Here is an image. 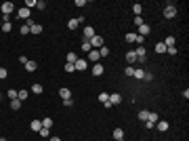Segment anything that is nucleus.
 <instances>
[{
	"instance_id": "24",
	"label": "nucleus",
	"mask_w": 189,
	"mask_h": 141,
	"mask_svg": "<svg viewBox=\"0 0 189 141\" xmlns=\"http://www.w3.org/2000/svg\"><path fill=\"white\" fill-rule=\"evenodd\" d=\"M42 126H44V128H51V126H53V118H51V116H46V118L42 120Z\"/></svg>"
},
{
	"instance_id": "35",
	"label": "nucleus",
	"mask_w": 189,
	"mask_h": 141,
	"mask_svg": "<svg viewBox=\"0 0 189 141\" xmlns=\"http://www.w3.org/2000/svg\"><path fill=\"white\" fill-rule=\"evenodd\" d=\"M11 30H13V25H11V21H8V23H2V32H4V34H8Z\"/></svg>"
},
{
	"instance_id": "19",
	"label": "nucleus",
	"mask_w": 189,
	"mask_h": 141,
	"mask_svg": "<svg viewBox=\"0 0 189 141\" xmlns=\"http://www.w3.org/2000/svg\"><path fill=\"white\" fill-rule=\"evenodd\" d=\"M30 25H32V19H28L21 25V34H23V36H25V34H30Z\"/></svg>"
},
{
	"instance_id": "32",
	"label": "nucleus",
	"mask_w": 189,
	"mask_h": 141,
	"mask_svg": "<svg viewBox=\"0 0 189 141\" xmlns=\"http://www.w3.org/2000/svg\"><path fill=\"white\" fill-rule=\"evenodd\" d=\"M11 108H13V110H21V101H19V99H13V101H11Z\"/></svg>"
},
{
	"instance_id": "2",
	"label": "nucleus",
	"mask_w": 189,
	"mask_h": 141,
	"mask_svg": "<svg viewBox=\"0 0 189 141\" xmlns=\"http://www.w3.org/2000/svg\"><path fill=\"white\" fill-rule=\"evenodd\" d=\"M88 42H91V47H93V49H97V51H99V49H101V47L105 44V40H103L101 36H99V34H95V36H93L91 40H88Z\"/></svg>"
},
{
	"instance_id": "12",
	"label": "nucleus",
	"mask_w": 189,
	"mask_h": 141,
	"mask_svg": "<svg viewBox=\"0 0 189 141\" xmlns=\"http://www.w3.org/2000/svg\"><path fill=\"white\" fill-rule=\"evenodd\" d=\"M156 128L162 131V133H166V131H168V122H166V120H158V122H156Z\"/></svg>"
},
{
	"instance_id": "9",
	"label": "nucleus",
	"mask_w": 189,
	"mask_h": 141,
	"mask_svg": "<svg viewBox=\"0 0 189 141\" xmlns=\"http://www.w3.org/2000/svg\"><path fill=\"white\" fill-rule=\"evenodd\" d=\"M88 59H91L93 63H99V59H101V55H99V51H97V49H93L91 53H88Z\"/></svg>"
},
{
	"instance_id": "36",
	"label": "nucleus",
	"mask_w": 189,
	"mask_h": 141,
	"mask_svg": "<svg viewBox=\"0 0 189 141\" xmlns=\"http://www.w3.org/2000/svg\"><path fill=\"white\" fill-rule=\"evenodd\" d=\"M48 131H51V128H44V126H42V128L38 131V135H40V137H44V139H46V137H48Z\"/></svg>"
},
{
	"instance_id": "14",
	"label": "nucleus",
	"mask_w": 189,
	"mask_h": 141,
	"mask_svg": "<svg viewBox=\"0 0 189 141\" xmlns=\"http://www.w3.org/2000/svg\"><path fill=\"white\" fill-rule=\"evenodd\" d=\"M42 30H44V28H42L40 23H34V21H32V25H30V32H32V34H42Z\"/></svg>"
},
{
	"instance_id": "30",
	"label": "nucleus",
	"mask_w": 189,
	"mask_h": 141,
	"mask_svg": "<svg viewBox=\"0 0 189 141\" xmlns=\"http://www.w3.org/2000/svg\"><path fill=\"white\" fill-rule=\"evenodd\" d=\"M67 28H69V30H76V28H78V19H69V21H67Z\"/></svg>"
},
{
	"instance_id": "48",
	"label": "nucleus",
	"mask_w": 189,
	"mask_h": 141,
	"mask_svg": "<svg viewBox=\"0 0 189 141\" xmlns=\"http://www.w3.org/2000/svg\"><path fill=\"white\" fill-rule=\"evenodd\" d=\"M0 28H2V21H0Z\"/></svg>"
},
{
	"instance_id": "50",
	"label": "nucleus",
	"mask_w": 189,
	"mask_h": 141,
	"mask_svg": "<svg viewBox=\"0 0 189 141\" xmlns=\"http://www.w3.org/2000/svg\"><path fill=\"white\" fill-rule=\"evenodd\" d=\"M0 141H6V139H0Z\"/></svg>"
},
{
	"instance_id": "11",
	"label": "nucleus",
	"mask_w": 189,
	"mask_h": 141,
	"mask_svg": "<svg viewBox=\"0 0 189 141\" xmlns=\"http://www.w3.org/2000/svg\"><path fill=\"white\" fill-rule=\"evenodd\" d=\"M30 128L34 131V133H38V131L42 128V120H32L30 122Z\"/></svg>"
},
{
	"instance_id": "3",
	"label": "nucleus",
	"mask_w": 189,
	"mask_h": 141,
	"mask_svg": "<svg viewBox=\"0 0 189 141\" xmlns=\"http://www.w3.org/2000/svg\"><path fill=\"white\" fill-rule=\"evenodd\" d=\"M0 11H2V15H11V13L15 11V4H13V2H2Z\"/></svg>"
},
{
	"instance_id": "17",
	"label": "nucleus",
	"mask_w": 189,
	"mask_h": 141,
	"mask_svg": "<svg viewBox=\"0 0 189 141\" xmlns=\"http://www.w3.org/2000/svg\"><path fill=\"white\" fill-rule=\"evenodd\" d=\"M162 42H164V44H166V49H168V47H174V42H177V38H174V36H166V38L162 40Z\"/></svg>"
},
{
	"instance_id": "21",
	"label": "nucleus",
	"mask_w": 189,
	"mask_h": 141,
	"mask_svg": "<svg viewBox=\"0 0 189 141\" xmlns=\"http://www.w3.org/2000/svg\"><path fill=\"white\" fill-rule=\"evenodd\" d=\"M141 11H143V6L134 2V4H132V13H134V17H141Z\"/></svg>"
},
{
	"instance_id": "18",
	"label": "nucleus",
	"mask_w": 189,
	"mask_h": 141,
	"mask_svg": "<svg viewBox=\"0 0 189 141\" xmlns=\"http://www.w3.org/2000/svg\"><path fill=\"white\" fill-rule=\"evenodd\" d=\"M103 74V65L101 63H95L93 65V76H101Z\"/></svg>"
},
{
	"instance_id": "40",
	"label": "nucleus",
	"mask_w": 189,
	"mask_h": 141,
	"mask_svg": "<svg viewBox=\"0 0 189 141\" xmlns=\"http://www.w3.org/2000/svg\"><path fill=\"white\" fill-rule=\"evenodd\" d=\"M166 53H168V55H172V57H174V55H177V47H168V49H166Z\"/></svg>"
},
{
	"instance_id": "39",
	"label": "nucleus",
	"mask_w": 189,
	"mask_h": 141,
	"mask_svg": "<svg viewBox=\"0 0 189 141\" xmlns=\"http://www.w3.org/2000/svg\"><path fill=\"white\" fill-rule=\"evenodd\" d=\"M124 74H126V76H132V74H134V67H132V65H128V67L124 69Z\"/></svg>"
},
{
	"instance_id": "49",
	"label": "nucleus",
	"mask_w": 189,
	"mask_h": 141,
	"mask_svg": "<svg viewBox=\"0 0 189 141\" xmlns=\"http://www.w3.org/2000/svg\"><path fill=\"white\" fill-rule=\"evenodd\" d=\"M0 99H2V93H0Z\"/></svg>"
},
{
	"instance_id": "7",
	"label": "nucleus",
	"mask_w": 189,
	"mask_h": 141,
	"mask_svg": "<svg viewBox=\"0 0 189 141\" xmlns=\"http://www.w3.org/2000/svg\"><path fill=\"white\" fill-rule=\"evenodd\" d=\"M59 97H61L63 101H65V99H71V91H69V89H65V86H63V89H59Z\"/></svg>"
},
{
	"instance_id": "45",
	"label": "nucleus",
	"mask_w": 189,
	"mask_h": 141,
	"mask_svg": "<svg viewBox=\"0 0 189 141\" xmlns=\"http://www.w3.org/2000/svg\"><path fill=\"white\" fill-rule=\"evenodd\" d=\"M134 36L137 34H126V42H134Z\"/></svg>"
},
{
	"instance_id": "27",
	"label": "nucleus",
	"mask_w": 189,
	"mask_h": 141,
	"mask_svg": "<svg viewBox=\"0 0 189 141\" xmlns=\"http://www.w3.org/2000/svg\"><path fill=\"white\" fill-rule=\"evenodd\" d=\"M17 99L25 101V99H28V91H17Z\"/></svg>"
},
{
	"instance_id": "4",
	"label": "nucleus",
	"mask_w": 189,
	"mask_h": 141,
	"mask_svg": "<svg viewBox=\"0 0 189 141\" xmlns=\"http://www.w3.org/2000/svg\"><path fill=\"white\" fill-rule=\"evenodd\" d=\"M86 65H88V63H86V59H80V57L76 59V63H74L76 72H82V69H86Z\"/></svg>"
},
{
	"instance_id": "13",
	"label": "nucleus",
	"mask_w": 189,
	"mask_h": 141,
	"mask_svg": "<svg viewBox=\"0 0 189 141\" xmlns=\"http://www.w3.org/2000/svg\"><path fill=\"white\" fill-rule=\"evenodd\" d=\"M120 101H122L120 93H114V95H109V103H111V108H114V105H118Z\"/></svg>"
},
{
	"instance_id": "34",
	"label": "nucleus",
	"mask_w": 189,
	"mask_h": 141,
	"mask_svg": "<svg viewBox=\"0 0 189 141\" xmlns=\"http://www.w3.org/2000/svg\"><path fill=\"white\" fill-rule=\"evenodd\" d=\"M36 8H40V11H44V8H46V2H44V0H36Z\"/></svg>"
},
{
	"instance_id": "6",
	"label": "nucleus",
	"mask_w": 189,
	"mask_h": 141,
	"mask_svg": "<svg viewBox=\"0 0 189 141\" xmlns=\"http://www.w3.org/2000/svg\"><path fill=\"white\" fill-rule=\"evenodd\" d=\"M124 57H126V63H128V65H132L134 61H137V53H134V51H128Z\"/></svg>"
},
{
	"instance_id": "41",
	"label": "nucleus",
	"mask_w": 189,
	"mask_h": 141,
	"mask_svg": "<svg viewBox=\"0 0 189 141\" xmlns=\"http://www.w3.org/2000/svg\"><path fill=\"white\" fill-rule=\"evenodd\" d=\"M65 72H67V74H71V72H76V67L71 65V63H65Z\"/></svg>"
},
{
	"instance_id": "15",
	"label": "nucleus",
	"mask_w": 189,
	"mask_h": 141,
	"mask_svg": "<svg viewBox=\"0 0 189 141\" xmlns=\"http://www.w3.org/2000/svg\"><path fill=\"white\" fill-rule=\"evenodd\" d=\"M95 36V30L91 28V25H86V28H84V40H91Z\"/></svg>"
},
{
	"instance_id": "22",
	"label": "nucleus",
	"mask_w": 189,
	"mask_h": 141,
	"mask_svg": "<svg viewBox=\"0 0 189 141\" xmlns=\"http://www.w3.org/2000/svg\"><path fill=\"white\" fill-rule=\"evenodd\" d=\"M147 118H149V112H147V110H141V112H139V120H141V122H147Z\"/></svg>"
},
{
	"instance_id": "26",
	"label": "nucleus",
	"mask_w": 189,
	"mask_h": 141,
	"mask_svg": "<svg viewBox=\"0 0 189 141\" xmlns=\"http://www.w3.org/2000/svg\"><path fill=\"white\" fill-rule=\"evenodd\" d=\"M76 59H78V55H76V53H67V63H71V65H74V63H76Z\"/></svg>"
},
{
	"instance_id": "38",
	"label": "nucleus",
	"mask_w": 189,
	"mask_h": 141,
	"mask_svg": "<svg viewBox=\"0 0 189 141\" xmlns=\"http://www.w3.org/2000/svg\"><path fill=\"white\" fill-rule=\"evenodd\" d=\"M6 76H8V72H6V67H0V80H4Z\"/></svg>"
},
{
	"instance_id": "46",
	"label": "nucleus",
	"mask_w": 189,
	"mask_h": 141,
	"mask_svg": "<svg viewBox=\"0 0 189 141\" xmlns=\"http://www.w3.org/2000/svg\"><path fill=\"white\" fill-rule=\"evenodd\" d=\"M145 21H143V17H134V25H143Z\"/></svg>"
},
{
	"instance_id": "8",
	"label": "nucleus",
	"mask_w": 189,
	"mask_h": 141,
	"mask_svg": "<svg viewBox=\"0 0 189 141\" xmlns=\"http://www.w3.org/2000/svg\"><path fill=\"white\" fill-rule=\"evenodd\" d=\"M134 53H137V61H141V63H143V61H145V47H139L137 51H134Z\"/></svg>"
},
{
	"instance_id": "47",
	"label": "nucleus",
	"mask_w": 189,
	"mask_h": 141,
	"mask_svg": "<svg viewBox=\"0 0 189 141\" xmlns=\"http://www.w3.org/2000/svg\"><path fill=\"white\" fill-rule=\"evenodd\" d=\"M51 141H61V137H51Z\"/></svg>"
},
{
	"instance_id": "42",
	"label": "nucleus",
	"mask_w": 189,
	"mask_h": 141,
	"mask_svg": "<svg viewBox=\"0 0 189 141\" xmlns=\"http://www.w3.org/2000/svg\"><path fill=\"white\" fill-rule=\"evenodd\" d=\"M143 80H145V82H151V80H154V74H147V72H145V76H143Z\"/></svg>"
},
{
	"instance_id": "37",
	"label": "nucleus",
	"mask_w": 189,
	"mask_h": 141,
	"mask_svg": "<svg viewBox=\"0 0 189 141\" xmlns=\"http://www.w3.org/2000/svg\"><path fill=\"white\" fill-rule=\"evenodd\" d=\"M34 6H36V0H25V8H30V11H32Z\"/></svg>"
},
{
	"instance_id": "29",
	"label": "nucleus",
	"mask_w": 189,
	"mask_h": 141,
	"mask_svg": "<svg viewBox=\"0 0 189 141\" xmlns=\"http://www.w3.org/2000/svg\"><path fill=\"white\" fill-rule=\"evenodd\" d=\"M156 53H166V44H164V42H158V44H156Z\"/></svg>"
},
{
	"instance_id": "44",
	"label": "nucleus",
	"mask_w": 189,
	"mask_h": 141,
	"mask_svg": "<svg viewBox=\"0 0 189 141\" xmlns=\"http://www.w3.org/2000/svg\"><path fill=\"white\" fill-rule=\"evenodd\" d=\"M134 42H137V44H143V42H145V38H143V36H139V34H137V36H134Z\"/></svg>"
},
{
	"instance_id": "16",
	"label": "nucleus",
	"mask_w": 189,
	"mask_h": 141,
	"mask_svg": "<svg viewBox=\"0 0 189 141\" xmlns=\"http://www.w3.org/2000/svg\"><path fill=\"white\" fill-rule=\"evenodd\" d=\"M25 69H28V72H36V69H38V63L28 59V63H25Z\"/></svg>"
},
{
	"instance_id": "10",
	"label": "nucleus",
	"mask_w": 189,
	"mask_h": 141,
	"mask_svg": "<svg viewBox=\"0 0 189 141\" xmlns=\"http://www.w3.org/2000/svg\"><path fill=\"white\" fill-rule=\"evenodd\" d=\"M149 32H151V28H149L147 23H143V25H139V36H143V38H145V36H147Z\"/></svg>"
},
{
	"instance_id": "33",
	"label": "nucleus",
	"mask_w": 189,
	"mask_h": 141,
	"mask_svg": "<svg viewBox=\"0 0 189 141\" xmlns=\"http://www.w3.org/2000/svg\"><path fill=\"white\" fill-rule=\"evenodd\" d=\"M6 95H8V99H11V101H13V99H17V91H15V89H8V91H6Z\"/></svg>"
},
{
	"instance_id": "31",
	"label": "nucleus",
	"mask_w": 189,
	"mask_h": 141,
	"mask_svg": "<svg viewBox=\"0 0 189 141\" xmlns=\"http://www.w3.org/2000/svg\"><path fill=\"white\" fill-rule=\"evenodd\" d=\"M32 91H34V95H40L44 89H42V84H34V86H32Z\"/></svg>"
},
{
	"instance_id": "20",
	"label": "nucleus",
	"mask_w": 189,
	"mask_h": 141,
	"mask_svg": "<svg viewBox=\"0 0 189 141\" xmlns=\"http://www.w3.org/2000/svg\"><path fill=\"white\" fill-rule=\"evenodd\" d=\"M114 139H116V141H118V139H124V128H120V126L116 128V131H114Z\"/></svg>"
},
{
	"instance_id": "1",
	"label": "nucleus",
	"mask_w": 189,
	"mask_h": 141,
	"mask_svg": "<svg viewBox=\"0 0 189 141\" xmlns=\"http://www.w3.org/2000/svg\"><path fill=\"white\" fill-rule=\"evenodd\" d=\"M164 17H166V19H174V17H177V6L172 2H168L164 6Z\"/></svg>"
},
{
	"instance_id": "25",
	"label": "nucleus",
	"mask_w": 189,
	"mask_h": 141,
	"mask_svg": "<svg viewBox=\"0 0 189 141\" xmlns=\"http://www.w3.org/2000/svg\"><path fill=\"white\" fill-rule=\"evenodd\" d=\"M82 51L84 53H91L93 51V47H91V42H88V40H82Z\"/></svg>"
},
{
	"instance_id": "5",
	"label": "nucleus",
	"mask_w": 189,
	"mask_h": 141,
	"mask_svg": "<svg viewBox=\"0 0 189 141\" xmlns=\"http://www.w3.org/2000/svg\"><path fill=\"white\" fill-rule=\"evenodd\" d=\"M17 17H19V19H25V21H28V19H30V8L21 6L19 11H17Z\"/></svg>"
},
{
	"instance_id": "28",
	"label": "nucleus",
	"mask_w": 189,
	"mask_h": 141,
	"mask_svg": "<svg viewBox=\"0 0 189 141\" xmlns=\"http://www.w3.org/2000/svg\"><path fill=\"white\" fill-rule=\"evenodd\" d=\"M99 55H101V57H107V55H109V47H101V49H99Z\"/></svg>"
},
{
	"instance_id": "23",
	"label": "nucleus",
	"mask_w": 189,
	"mask_h": 141,
	"mask_svg": "<svg viewBox=\"0 0 189 141\" xmlns=\"http://www.w3.org/2000/svg\"><path fill=\"white\" fill-rule=\"evenodd\" d=\"M134 78H139V80H143V76H145V69H141V67H137L134 69V74H132Z\"/></svg>"
},
{
	"instance_id": "43",
	"label": "nucleus",
	"mask_w": 189,
	"mask_h": 141,
	"mask_svg": "<svg viewBox=\"0 0 189 141\" xmlns=\"http://www.w3.org/2000/svg\"><path fill=\"white\" fill-rule=\"evenodd\" d=\"M71 105H74V99H65V101H63V108H71Z\"/></svg>"
}]
</instances>
